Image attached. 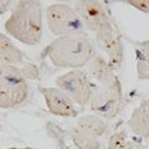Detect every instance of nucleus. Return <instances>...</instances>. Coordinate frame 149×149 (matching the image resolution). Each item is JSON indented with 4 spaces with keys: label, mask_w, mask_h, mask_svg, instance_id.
I'll return each mask as SVG.
<instances>
[{
    "label": "nucleus",
    "mask_w": 149,
    "mask_h": 149,
    "mask_svg": "<svg viewBox=\"0 0 149 149\" xmlns=\"http://www.w3.org/2000/svg\"><path fill=\"white\" fill-rule=\"evenodd\" d=\"M45 52L56 67L70 70H82L96 56L93 45L85 34L56 37Z\"/></svg>",
    "instance_id": "f257e3e1"
},
{
    "label": "nucleus",
    "mask_w": 149,
    "mask_h": 149,
    "mask_svg": "<svg viewBox=\"0 0 149 149\" xmlns=\"http://www.w3.org/2000/svg\"><path fill=\"white\" fill-rule=\"evenodd\" d=\"M5 31L15 40L30 46L42 39V6L39 1H19L5 21Z\"/></svg>",
    "instance_id": "f03ea898"
},
{
    "label": "nucleus",
    "mask_w": 149,
    "mask_h": 149,
    "mask_svg": "<svg viewBox=\"0 0 149 149\" xmlns=\"http://www.w3.org/2000/svg\"><path fill=\"white\" fill-rule=\"evenodd\" d=\"M29 97V85L21 70L15 66L0 67V107L13 108Z\"/></svg>",
    "instance_id": "7ed1b4c3"
},
{
    "label": "nucleus",
    "mask_w": 149,
    "mask_h": 149,
    "mask_svg": "<svg viewBox=\"0 0 149 149\" xmlns=\"http://www.w3.org/2000/svg\"><path fill=\"white\" fill-rule=\"evenodd\" d=\"M46 22L51 34L55 36H70L83 34L85 25L74 8L62 3H56L46 8Z\"/></svg>",
    "instance_id": "20e7f679"
},
{
    "label": "nucleus",
    "mask_w": 149,
    "mask_h": 149,
    "mask_svg": "<svg viewBox=\"0 0 149 149\" xmlns=\"http://www.w3.org/2000/svg\"><path fill=\"white\" fill-rule=\"evenodd\" d=\"M91 111L104 119H113L123 107V95L120 82L108 86H92L90 101Z\"/></svg>",
    "instance_id": "39448f33"
},
{
    "label": "nucleus",
    "mask_w": 149,
    "mask_h": 149,
    "mask_svg": "<svg viewBox=\"0 0 149 149\" xmlns=\"http://www.w3.org/2000/svg\"><path fill=\"white\" fill-rule=\"evenodd\" d=\"M56 85L78 106L90 103L92 97V83L85 70H70L56 78Z\"/></svg>",
    "instance_id": "423d86ee"
},
{
    "label": "nucleus",
    "mask_w": 149,
    "mask_h": 149,
    "mask_svg": "<svg viewBox=\"0 0 149 149\" xmlns=\"http://www.w3.org/2000/svg\"><path fill=\"white\" fill-rule=\"evenodd\" d=\"M74 10L77 11L85 27L95 34L113 30L108 14L100 1H93V0L76 1Z\"/></svg>",
    "instance_id": "0eeeda50"
},
{
    "label": "nucleus",
    "mask_w": 149,
    "mask_h": 149,
    "mask_svg": "<svg viewBox=\"0 0 149 149\" xmlns=\"http://www.w3.org/2000/svg\"><path fill=\"white\" fill-rule=\"evenodd\" d=\"M47 109L55 116L60 117H74L77 111L73 101L58 87H44L41 88Z\"/></svg>",
    "instance_id": "6e6552de"
},
{
    "label": "nucleus",
    "mask_w": 149,
    "mask_h": 149,
    "mask_svg": "<svg viewBox=\"0 0 149 149\" xmlns=\"http://www.w3.org/2000/svg\"><path fill=\"white\" fill-rule=\"evenodd\" d=\"M96 41L102 52L107 56V61L111 67L114 71L118 70L123 62V45L119 36L114 30H108L96 34Z\"/></svg>",
    "instance_id": "1a4fd4ad"
},
{
    "label": "nucleus",
    "mask_w": 149,
    "mask_h": 149,
    "mask_svg": "<svg viewBox=\"0 0 149 149\" xmlns=\"http://www.w3.org/2000/svg\"><path fill=\"white\" fill-rule=\"evenodd\" d=\"M92 86H108L120 82L114 74V70L101 55H96L85 68Z\"/></svg>",
    "instance_id": "9d476101"
},
{
    "label": "nucleus",
    "mask_w": 149,
    "mask_h": 149,
    "mask_svg": "<svg viewBox=\"0 0 149 149\" xmlns=\"http://www.w3.org/2000/svg\"><path fill=\"white\" fill-rule=\"evenodd\" d=\"M128 128L136 136L149 141V97L143 100L132 112L128 119Z\"/></svg>",
    "instance_id": "9b49d317"
},
{
    "label": "nucleus",
    "mask_w": 149,
    "mask_h": 149,
    "mask_svg": "<svg viewBox=\"0 0 149 149\" xmlns=\"http://www.w3.org/2000/svg\"><path fill=\"white\" fill-rule=\"evenodd\" d=\"M22 61V52L14 45L5 34H0V63L1 66H14Z\"/></svg>",
    "instance_id": "f8f14e48"
},
{
    "label": "nucleus",
    "mask_w": 149,
    "mask_h": 149,
    "mask_svg": "<svg viewBox=\"0 0 149 149\" xmlns=\"http://www.w3.org/2000/svg\"><path fill=\"white\" fill-rule=\"evenodd\" d=\"M76 127L81 129L82 132H85L90 136L93 137H101L107 132L108 125L103 120V118L98 117L96 114H85L81 116L76 122Z\"/></svg>",
    "instance_id": "ddd939ff"
},
{
    "label": "nucleus",
    "mask_w": 149,
    "mask_h": 149,
    "mask_svg": "<svg viewBox=\"0 0 149 149\" xmlns=\"http://www.w3.org/2000/svg\"><path fill=\"white\" fill-rule=\"evenodd\" d=\"M137 73L141 80L149 81V40L137 44Z\"/></svg>",
    "instance_id": "4468645a"
},
{
    "label": "nucleus",
    "mask_w": 149,
    "mask_h": 149,
    "mask_svg": "<svg viewBox=\"0 0 149 149\" xmlns=\"http://www.w3.org/2000/svg\"><path fill=\"white\" fill-rule=\"evenodd\" d=\"M71 139H72L73 146L77 149H100L101 148V143L98 141V138L82 132L77 127L71 129Z\"/></svg>",
    "instance_id": "2eb2a0df"
},
{
    "label": "nucleus",
    "mask_w": 149,
    "mask_h": 149,
    "mask_svg": "<svg viewBox=\"0 0 149 149\" xmlns=\"http://www.w3.org/2000/svg\"><path fill=\"white\" fill-rule=\"evenodd\" d=\"M129 141L128 136L124 130H120L118 133H114L113 136L111 137L109 139V143H108V148L107 149H119L122 148L125 143Z\"/></svg>",
    "instance_id": "dca6fc26"
},
{
    "label": "nucleus",
    "mask_w": 149,
    "mask_h": 149,
    "mask_svg": "<svg viewBox=\"0 0 149 149\" xmlns=\"http://www.w3.org/2000/svg\"><path fill=\"white\" fill-rule=\"evenodd\" d=\"M21 72L26 78H30V80H35L39 77V68L34 63H27L21 68Z\"/></svg>",
    "instance_id": "f3484780"
},
{
    "label": "nucleus",
    "mask_w": 149,
    "mask_h": 149,
    "mask_svg": "<svg viewBox=\"0 0 149 149\" xmlns=\"http://www.w3.org/2000/svg\"><path fill=\"white\" fill-rule=\"evenodd\" d=\"M127 3L143 13H149V0H130Z\"/></svg>",
    "instance_id": "a211bd4d"
},
{
    "label": "nucleus",
    "mask_w": 149,
    "mask_h": 149,
    "mask_svg": "<svg viewBox=\"0 0 149 149\" xmlns=\"http://www.w3.org/2000/svg\"><path fill=\"white\" fill-rule=\"evenodd\" d=\"M119 149H144V148H143V147H141L139 144L132 142V141H128V142L125 143L122 148H119Z\"/></svg>",
    "instance_id": "6ab92c4d"
},
{
    "label": "nucleus",
    "mask_w": 149,
    "mask_h": 149,
    "mask_svg": "<svg viewBox=\"0 0 149 149\" xmlns=\"http://www.w3.org/2000/svg\"><path fill=\"white\" fill-rule=\"evenodd\" d=\"M8 149H35V148H8Z\"/></svg>",
    "instance_id": "aec40b11"
}]
</instances>
